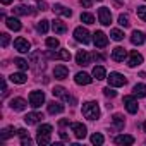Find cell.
Returning a JSON list of instances; mask_svg holds the SVG:
<instances>
[{
  "label": "cell",
  "instance_id": "obj_1",
  "mask_svg": "<svg viewBox=\"0 0 146 146\" xmlns=\"http://www.w3.org/2000/svg\"><path fill=\"white\" fill-rule=\"evenodd\" d=\"M83 115L88 120H96L100 117V107L96 102H86L83 105Z\"/></svg>",
  "mask_w": 146,
  "mask_h": 146
},
{
  "label": "cell",
  "instance_id": "obj_2",
  "mask_svg": "<svg viewBox=\"0 0 146 146\" xmlns=\"http://www.w3.org/2000/svg\"><path fill=\"white\" fill-rule=\"evenodd\" d=\"M45 103V93L43 91H31L29 93V105L33 107V108H40L41 105Z\"/></svg>",
  "mask_w": 146,
  "mask_h": 146
},
{
  "label": "cell",
  "instance_id": "obj_3",
  "mask_svg": "<svg viewBox=\"0 0 146 146\" xmlns=\"http://www.w3.org/2000/svg\"><path fill=\"white\" fill-rule=\"evenodd\" d=\"M74 38H76V41H79V43H83V45H88V43L91 41L90 31H88L86 28H83V26H79V28L74 29Z\"/></svg>",
  "mask_w": 146,
  "mask_h": 146
},
{
  "label": "cell",
  "instance_id": "obj_4",
  "mask_svg": "<svg viewBox=\"0 0 146 146\" xmlns=\"http://www.w3.org/2000/svg\"><path fill=\"white\" fill-rule=\"evenodd\" d=\"M107 79H108V84L113 86V88H120V86H124L127 83L125 78L120 74V72H110V76H107Z\"/></svg>",
  "mask_w": 146,
  "mask_h": 146
},
{
  "label": "cell",
  "instance_id": "obj_5",
  "mask_svg": "<svg viewBox=\"0 0 146 146\" xmlns=\"http://www.w3.org/2000/svg\"><path fill=\"white\" fill-rule=\"evenodd\" d=\"M40 57H41L40 52H33V53H31V58H29V65H31L36 72H40V70L45 69V60H43V58L40 60Z\"/></svg>",
  "mask_w": 146,
  "mask_h": 146
},
{
  "label": "cell",
  "instance_id": "obj_6",
  "mask_svg": "<svg viewBox=\"0 0 146 146\" xmlns=\"http://www.w3.org/2000/svg\"><path fill=\"white\" fill-rule=\"evenodd\" d=\"M70 131L74 132V136H76L78 139H84L86 134H88L86 125H83L81 122H72V124H70Z\"/></svg>",
  "mask_w": 146,
  "mask_h": 146
},
{
  "label": "cell",
  "instance_id": "obj_7",
  "mask_svg": "<svg viewBox=\"0 0 146 146\" xmlns=\"http://www.w3.org/2000/svg\"><path fill=\"white\" fill-rule=\"evenodd\" d=\"M14 48H16L17 52H21V53H28V52H29V48H31V43H29L26 38L19 36V38H16V40H14Z\"/></svg>",
  "mask_w": 146,
  "mask_h": 146
},
{
  "label": "cell",
  "instance_id": "obj_8",
  "mask_svg": "<svg viewBox=\"0 0 146 146\" xmlns=\"http://www.w3.org/2000/svg\"><path fill=\"white\" fill-rule=\"evenodd\" d=\"M124 105H125V110H127L129 113H136L137 108H139V105H137L134 95H127V96H124Z\"/></svg>",
  "mask_w": 146,
  "mask_h": 146
},
{
  "label": "cell",
  "instance_id": "obj_9",
  "mask_svg": "<svg viewBox=\"0 0 146 146\" xmlns=\"http://www.w3.org/2000/svg\"><path fill=\"white\" fill-rule=\"evenodd\" d=\"M98 19H100V23L103 26H110V23H112V12L107 7H100L98 9Z\"/></svg>",
  "mask_w": 146,
  "mask_h": 146
},
{
  "label": "cell",
  "instance_id": "obj_10",
  "mask_svg": "<svg viewBox=\"0 0 146 146\" xmlns=\"http://www.w3.org/2000/svg\"><path fill=\"white\" fill-rule=\"evenodd\" d=\"M93 43H95V46H98V48H105V46L108 45V38H107V35H105L103 31H96V33L93 35Z\"/></svg>",
  "mask_w": 146,
  "mask_h": 146
},
{
  "label": "cell",
  "instance_id": "obj_11",
  "mask_svg": "<svg viewBox=\"0 0 146 146\" xmlns=\"http://www.w3.org/2000/svg\"><path fill=\"white\" fill-rule=\"evenodd\" d=\"M53 96H57V98H62V100H65V102H70V103H76V100L72 98L67 91H65V88H62V86H55L53 88Z\"/></svg>",
  "mask_w": 146,
  "mask_h": 146
},
{
  "label": "cell",
  "instance_id": "obj_12",
  "mask_svg": "<svg viewBox=\"0 0 146 146\" xmlns=\"http://www.w3.org/2000/svg\"><path fill=\"white\" fill-rule=\"evenodd\" d=\"M141 64H143V55H141L137 50H132V52L129 53L127 65H129V67H137V65H141Z\"/></svg>",
  "mask_w": 146,
  "mask_h": 146
},
{
  "label": "cell",
  "instance_id": "obj_13",
  "mask_svg": "<svg viewBox=\"0 0 146 146\" xmlns=\"http://www.w3.org/2000/svg\"><path fill=\"white\" fill-rule=\"evenodd\" d=\"M76 62L79 64V65H90L91 64V55L86 52V50H79L78 52V55H76Z\"/></svg>",
  "mask_w": 146,
  "mask_h": 146
},
{
  "label": "cell",
  "instance_id": "obj_14",
  "mask_svg": "<svg viewBox=\"0 0 146 146\" xmlns=\"http://www.w3.org/2000/svg\"><path fill=\"white\" fill-rule=\"evenodd\" d=\"M53 78L58 79V81L67 79V78H69V69H67L65 65H57V67L53 69Z\"/></svg>",
  "mask_w": 146,
  "mask_h": 146
},
{
  "label": "cell",
  "instance_id": "obj_15",
  "mask_svg": "<svg viewBox=\"0 0 146 146\" xmlns=\"http://www.w3.org/2000/svg\"><path fill=\"white\" fill-rule=\"evenodd\" d=\"M125 57H127V50H125V48H122V46H115V48L112 50V58H113L115 62H124Z\"/></svg>",
  "mask_w": 146,
  "mask_h": 146
},
{
  "label": "cell",
  "instance_id": "obj_16",
  "mask_svg": "<svg viewBox=\"0 0 146 146\" xmlns=\"http://www.w3.org/2000/svg\"><path fill=\"white\" fill-rule=\"evenodd\" d=\"M74 81H76L78 84H81V86H86V84H90V83L93 81V78L88 74V72H78L76 78H74Z\"/></svg>",
  "mask_w": 146,
  "mask_h": 146
},
{
  "label": "cell",
  "instance_id": "obj_17",
  "mask_svg": "<svg viewBox=\"0 0 146 146\" xmlns=\"http://www.w3.org/2000/svg\"><path fill=\"white\" fill-rule=\"evenodd\" d=\"M146 41V35L143 33V31H132V35H131V43L132 45H143Z\"/></svg>",
  "mask_w": 146,
  "mask_h": 146
},
{
  "label": "cell",
  "instance_id": "obj_18",
  "mask_svg": "<svg viewBox=\"0 0 146 146\" xmlns=\"http://www.w3.org/2000/svg\"><path fill=\"white\" fill-rule=\"evenodd\" d=\"M41 119H43V113H40V112H31V113H28V115L24 117V122H26L28 125H31V124L41 122Z\"/></svg>",
  "mask_w": 146,
  "mask_h": 146
},
{
  "label": "cell",
  "instance_id": "obj_19",
  "mask_svg": "<svg viewBox=\"0 0 146 146\" xmlns=\"http://www.w3.org/2000/svg\"><path fill=\"white\" fill-rule=\"evenodd\" d=\"M50 58H62V60H70V52L69 50H58V52H48L46 53Z\"/></svg>",
  "mask_w": 146,
  "mask_h": 146
},
{
  "label": "cell",
  "instance_id": "obj_20",
  "mask_svg": "<svg viewBox=\"0 0 146 146\" xmlns=\"http://www.w3.org/2000/svg\"><path fill=\"white\" fill-rule=\"evenodd\" d=\"M46 110H48L50 115H57V113H62L64 112V105L58 103V102H50L48 107H46Z\"/></svg>",
  "mask_w": 146,
  "mask_h": 146
},
{
  "label": "cell",
  "instance_id": "obj_21",
  "mask_svg": "<svg viewBox=\"0 0 146 146\" xmlns=\"http://www.w3.org/2000/svg\"><path fill=\"white\" fill-rule=\"evenodd\" d=\"M115 144H124V146H131V144H134V137L132 136H129V134H120V136H117L115 137Z\"/></svg>",
  "mask_w": 146,
  "mask_h": 146
},
{
  "label": "cell",
  "instance_id": "obj_22",
  "mask_svg": "<svg viewBox=\"0 0 146 146\" xmlns=\"http://www.w3.org/2000/svg\"><path fill=\"white\" fill-rule=\"evenodd\" d=\"M14 14H17V16H31V14H35V9L29 7V5H17V7H14Z\"/></svg>",
  "mask_w": 146,
  "mask_h": 146
},
{
  "label": "cell",
  "instance_id": "obj_23",
  "mask_svg": "<svg viewBox=\"0 0 146 146\" xmlns=\"http://www.w3.org/2000/svg\"><path fill=\"white\" fill-rule=\"evenodd\" d=\"M26 100L24 98H14V100H11V108L12 110H16V112H21V110H24L26 108Z\"/></svg>",
  "mask_w": 146,
  "mask_h": 146
},
{
  "label": "cell",
  "instance_id": "obj_24",
  "mask_svg": "<svg viewBox=\"0 0 146 146\" xmlns=\"http://www.w3.org/2000/svg\"><path fill=\"white\" fill-rule=\"evenodd\" d=\"M52 29H53V33H57V35H64V33L67 31V26H65V23H62L60 19H55V21L52 23Z\"/></svg>",
  "mask_w": 146,
  "mask_h": 146
},
{
  "label": "cell",
  "instance_id": "obj_25",
  "mask_svg": "<svg viewBox=\"0 0 146 146\" xmlns=\"http://www.w3.org/2000/svg\"><path fill=\"white\" fill-rule=\"evenodd\" d=\"M93 78H96V81L107 79V70H105V67H102V65H95V67H93Z\"/></svg>",
  "mask_w": 146,
  "mask_h": 146
},
{
  "label": "cell",
  "instance_id": "obj_26",
  "mask_svg": "<svg viewBox=\"0 0 146 146\" xmlns=\"http://www.w3.org/2000/svg\"><path fill=\"white\" fill-rule=\"evenodd\" d=\"M53 12L58 14V16H64V17H70V16H72V11L67 9V7H64V5H60V4H57V5L53 7Z\"/></svg>",
  "mask_w": 146,
  "mask_h": 146
},
{
  "label": "cell",
  "instance_id": "obj_27",
  "mask_svg": "<svg viewBox=\"0 0 146 146\" xmlns=\"http://www.w3.org/2000/svg\"><path fill=\"white\" fill-rule=\"evenodd\" d=\"M132 95L136 96V98H144L146 96V84H136L134 88H132Z\"/></svg>",
  "mask_w": 146,
  "mask_h": 146
},
{
  "label": "cell",
  "instance_id": "obj_28",
  "mask_svg": "<svg viewBox=\"0 0 146 146\" xmlns=\"http://www.w3.org/2000/svg\"><path fill=\"white\" fill-rule=\"evenodd\" d=\"M5 24H7V28L12 29V31H19V29H21V23H19V19H16V17H7V19H5Z\"/></svg>",
  "mask_w": 146,
  "mask_h": 146
},
{
  "label": "cell",
  "instance_id": "obj_29",
  "mask_svg": "<svg viewBox=\"0 0 146 146\" xmlns=\"http://www.w3.org/2000/svg\"><path fill=\"white\" fill-rule=\"evenodd\" d=\"M11 81H12V83H16V84H24V83L28 81V78H26L24 72H16V74H12V76H11Z\"/></svg>",
  "mask_w": 146,
  "mask_h": 146
},
{
  "label": "cell",
  "instance_id": "obj_30",
  "mask_svg": "<svg viewBox=\"0 0 146 146\" xmlns=\"http://www.w3.org/2000/svg\"><path fill=\"white\" fill-rule=\"evenodd\" d=\"M50 136L52 134H40V132H36V143L40 146H46V144H50Z\"/></svg>",
  "mask_w": 146,
  "mask_h": 146
},
{
  "label": "cell",
  "instance_id": "obj_31",
  "mask_svg": "<svg viewBox=\"0 0 146 146\" xmlns=\"http://www.w3.org/2000/svg\"><path fill=\"white\" fill-rule=\"evenodd\" d=\"M17 136L21 137V144H23V146H29V144H31V137L28 136V132H26L24 129H19V131H17Z\"/></svg>",
  "mask_w": 146,
  "mask_h": 146
},
{
  "label": "cell",
  "instance_id": "obj_32",
  "mask_svg": "<svg viewBox=\"0 0 146 146\" xmlns=\"http://www.w3.org/2000/svg\"><path fill=\"white\" fill-rule=\"evenodd\" d=\"M16 132H17V131H14V127H5V129H2V131H0V139H2V141H5V139L12 137Z\"/></svg>",
  "mask_w": 146,
  "mask_h": 146
},
{
  "label": "cell",
  "instance_id": "obj_33",
  "mask_svg": "<svg viewBox=\"0 0 146 146\" xmlns=\"http://www.w3.org/2000/svg\"><path fill=\"white\" fill-rule=\"evenodd\" d=\"M112 122H113V125L120 131V129H124V124H125V120H124V117L120 115V113H115L113 117H112Z\"/></svg>",
  "mask_w": 146,
  "mask_h": 146
},
{
  "label": "cell",
  "instance_id": "obj_34",
  "mask_svg": "<svg viewBox=\"0 0 146 146\" xmlns=\"http://www.w3.org/2000/svg\"><path fill=\"white\" fill-rule=\"evenodd\" d=\"M91 143H93V144H96V146H102V144L105 143V137H103V134H100V132H95V134L91 136Z\"/></svg>",
  "mask_w": 146,
  "mask_h": 146
},
{
  "label": "cell",
  "instance_id": "obj_35",
  "mask_svg": "<svg viewBox=\"0 0 146 146\" xmlns=\"http://www.w3.org/2000/svg\"><path fill=\"white\" fill-rule=\"evenodd\" d=\"M81 23H84V24H93V23H95L93 14H90V12H83V14H81Z\"/></svg>",
  "mask_w": 146,
  "mask_h": 146
},
{
  "label": "cell",
  "instance_id": "obj_36",
  "mask_svg": "<svg viewBox=\"0 0 146 146\" xmlns=\"http://www.w3.org/2000/svg\"><path fill=\"white\" fill-rule=\"evenodd\" d=\"M110 38L115 40V41H122V40H124V33H122L120 29H112V31H110Z\"/></svg>",
  "mask_w": 146,
  "mask_h": 146
},
{
  "label": "cell",
  "instance_id": "obj_37",
  "mask_svg": "<svg viewBox=\"0 0 146 146\" xmlns=\"http://www.w3.org/2000/svg\"><path fill=\"white\" fill-rule=\"evenodd\" d=\"M48 28H50V24H48V21H46V19H43V21H40V23H38V31H40V33H43V35H45V33H48Z\"/></svg>",
  "mask_w": 146,
  "mask_h": 146
},
{
  "label": "cell",
  "instance_id": "obj_38",
  "mask_svg": "<svg viewBox=\"0 0 146 146\" xmlns=\"http://www.w3.org/2000/svg\"><path fill=\"white\" fill-rule=\"evenodd\" d=\"M14 64H16L21 70H26V69L29 67V62H28V60H24V58H16V60H14Z\"/></svg>",
  "mask_w": 146,
  "mask_h": 146
},
{
  "label": "cell",
  "instance_id": "obj_39",
  "mask_svg": "<svg viewBox=\"0 0 146 146\" xmlns=\"http://www.w3.org/2000/svg\"><path fill=\"white\" fill-rule=\"evenodd\" d=\"M52 131H53V127L50 124H41L36 132H40V134H52Z\"/></svg>",
  "mask_w": 146,
  "mask_h": 146
},
{
  "label": "cell",
  "instance_id": "obj_40",
  "mask_svg": "<svg viewBox=\"0 0 146 146\" xmlns=\"http://www.w3.org/2000/svg\"><path fill=\"white\" fill-rule=\"evenodd\" d=\"M58 45H60V41H58L57 38H46V46H48V48L55 50V48H58Z\"/></svg>",
  "mask_w": 146,
  "mask_h": 146
},
{
  "label": "cell",
  "instance_id": "obj_41",
  "mask_svg": "<svg viewBox=\"0 0 146 146\" xmlns=\"http://www.w3.org/2000/svg\"><path fill=\"white\" fill-rule=\"evenodd\" d=\"M119 24H120L122 28H127V26L131 24V23H129V16H127V14H120V16H119Z\"/></svg>",
  "mask_w": 146,
  "mask_h": 146
},
{
  "label": "cell",
  "instance_id": "obj_42",
  "mask_svg": "<svg viewBox=\"0 0 146 146\" xmlns=\"http://www.w3.org/2000/svg\"><path fill=\"white\" fill-rule=\"evenodd\" d=\"M9 41H11V36H9L7 33H2V35H0V45H2L4 48L9 45Z\"/></svg>",
  "mask_w": 146,
  "mask_h": 146
},
{
  "label": "cell",
  "instance_id": "obj_43",
  "mask_svg": "<svg viewBox=\"0 0 146 146\" xmlns=\"http://www.w3.org/2000/svg\"><path fill=\"white\" fill-rule=\"evenodd\" d=\"M103 95H105V96H108V98H115V96H117V91L113 90V86H112V88L108 86V88H105V90H103Z\"/></svg>",
  "mask_w": 146,
  "mask_h": 146
},
{
  "label": "cell",
  "instance_id": "obj_44",
  "mask_svg": "<svg viewBox=\"0 0 146 146\" xmlns=\"http://www.w3.org/2000/svg\"><path fill=\"white\" fill-rule=\"evenodd\" d=\"M137 17H139L141 21H144V23H146V5L137 7Z\"/></svg>",
  "mask_w": 146,
  "mask_h": 146
},
{
  "label": "cell",
  "instance_id": "obj_45",
  "mask_svg": "<svg viewBox=\"0 0 146 146\" xmlns=\"http://www.w3.org/2000/svg\"><path fill=\"white\" fill-rule=\"evenodd\" d=\"M79 4L84 7V9H90L93 5V0H79Z\"/></svg>",
  "mask_w": 146,
  "mask_h": 146
},
{
  "label": "cell",
  "instance_id": "obj_46",
  "mask_svg": "<svg viewBox=\"0 0 146 146\" xmlns=\"http://www.w3.org/2000/svg\"><path fill=\"white\" fill-rule=\"evenodd\" d=\"M2 95L4 96L7 95V83H5V79H2Z\"/></svg>",
  "mask_w": 146,
  "mask_h": 146
},
{
  "label": "cell",
  "instance_id": "obj_47",
  "mask_svg": "<svg viewBox=\"0 0 146 146\" xmlns=\"http://www.w3.org/2000/svg\"><path fill=\"white\" fill-rule=\"evenodd\" d=\"M40 9H41V11H46V4L43 2V0H41V2H40Z\"/></svg>",
  "mask_w": 146,
  "mask_h": 146
},
{
  "label": "cell",
  "instance_id": "obj_48",
  "mask_svg": "<svg viewBox=\"0 0 146 146\" xmlns=\"http://www.w3.org/2000/svg\"><path fill=\"white\" fill-rule=\"evenodd\" d=\"M93 57H95V58H96V60H103V55H100V53H95V55H93Z\"/></svg>",
  "mask_w": 146,
  "mask_h": 146
},
{
  "label": "cell",
  "instance_id": "obj_49",
  "mask_svg": "<svg viewBox=\"0 0 146 146\" xmlns=\"http://www.w3.org/2000/svg\"><path fill=\"white\" fill-rule=\"evenodd\" d=\"M0 2H2L4 5H9V4H12V0H0Z\"/></svg>",
  "mask_w": 146,
  "mask_h": 146
},
{
  "label": "cell",
  "instance_id": "obj_50",
  "mask_svg": "<svg viewBox=\"0 0 146 146\" xmlns=\"http://www.w3.org/2000/svg\"><path fill=\"white\" fill-rule=\"evenodd\" d=\"M143 131H144V132H146V122H144V124H143Z\"/></svg>",
  "mask_w": 146,
  "mask_h": 146
},
{
  "label": "cell",
  "instance_id": "obj_51",
  "mask_svg": "<svg viewBox=\"0 0 146 146\" xmlns=\"http://www.w3.org/2000/svg\"><path fill=\"white\" fill-rule=\"evenodd\" d=\"M115 2H117V4H122V2H124V0H115Z\"/></svg>",
  "mask_w": 146,
  "mask_h": 146
},
{
  "label": "cell",
  "instance_id": "obj_52",
  "mask_svg": "<svg viewBox=\"0 0 146 146\" xmlns=\"http://www.w3.org/2000/svg\"><path fill=\"white\" fill-rule=\"evenodd\" d=\"M35 2H41V0H35Z\"/></svg>",
  "mask_w": 146,
  "mask_h": 146
},
{
  "label": "cell",
  "instance_id": "obj_53",
  "mask_svg": "<svg viewBox=\"0 0 146 146\" xmlns=\"http://www.w3.org/2000/svg\"><path fill=\"white\" fill-rule=\"evenodd\" d=\"M100 2H102V0H100Z\"/></svg>",
  "mask_w": 146,
  "mask_h": 146
}]
</instances>
